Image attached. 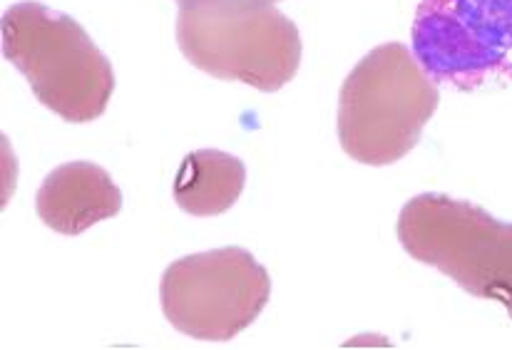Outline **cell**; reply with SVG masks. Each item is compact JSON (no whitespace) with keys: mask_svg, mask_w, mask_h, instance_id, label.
I'll use <instances>...</instances> for the list:
<instances>
[{"mask_svg":"<svg viewBox=\"0 0 512 350\" xmlns=\"http://www.w3.org/2000/svg\"><path fill=\"white\" fill-rule=\"evenodd\" d=\"M247 167L222 149H197L184 157L174 177V202L192 216H219L242 197Z\"/></svg>","mask_w":512,"mask_h":350,"instance_id":"cell-8","label":"cell"},{"mask_svg":"<svg viewBox=\"0 0 512 350\" xmlns=\"http://www.w3.org/2000/svg\"><path fill=\"white\" fill-rule=\"evenodd\" d=\"M411 40L435 85L475 92L512 82V0H421Z\"/></svg>","mask_w":512,"mask_h":350,"instance_id":"cell-5","label":"cell"},{"mask_svg":"<svg viewBox=\"0 0 512 350\" xmlns=\"http://www.w3.org/2000/svg\"><path fill=\"white\" fill-rule=\"evenodd\" d=\"M271 298L269 271L239 246L184 256L160 283L165 318L184 336L227 343L247 331Z\"/></svg>","mask_w":512,"mask_h":350,"instance_id":"cell-6","label":"cell"},{"mask_svg":"<svg viewBox=\"0 0 512 350\" xmlns=\"http://www.w3.org/2000/svg\"><path fill=\"white\" fill-rule=\"evenodd\" d=\"M40 221L63 236H78L122 209V192L107 169L92 162H68L45 177L35 197Z\"/></svg>","mask_w":512,"mask_h":350,"instance_id":"cell-7","label":"cell"},{"mask_svg":"<svg viewBox=\"0 0 512 350\" xmlns=\"http://www.w3.org/2000/svg\"><path fill=\"white\" fill-rule=\"evenodd\" d=\"M401 246L470 296L498 301L512 321V224L465 199L426 192L398 216Z\"/></svg>","mask_w":512,"mask_h":350,"instance_id":"cell-4","label":"cell"},{"mask_svg":"<svg viewBox=\"0 0 512 350\" xmlns=\"http://www.w3.org/2000/svg\"><path fill=\"white\" fill-rule=\"evenodd\" d=\"M3 55L40 105L73 125L105 115L115 92V70L83 25L70 15L23 0L3 15Z\"/></svg>","mask_w":512,"mask_h":350,"instance_id":"cell-1","label":"cell"},{"mask_svg":"<svg viewBox=\"0 0 512 350\" xmlns=\"http://www.w3.org/2000/svg\"><path fill=\"white\" fill-rule=\"evenodd\" d=\"M271 3H276V0H271Z\"/></svg>","mask_w":512,"mask_h":350,"instance_id":"cell-10","label":"cell"},{"mask_svg":"<svg viewBox=\"0 0 512 350\" xmlns=\"http://www.w3.org/2000/svg\"><path fill=\"white\" fill-rule=\"evenodd\" d=\"M174 35L189 65L259 92H279L301 65L299 28L271 0H184Z\"/></svg>","mask_w":512,"mask_h":350,"instance_id":"cell-2","label":"cell"},{"mask_svg":"<svg viewBox=\"0 0 512 350\" xmlns=\"http://www.w3.org/2000/svg\"><path fill=\"white\" fill-rule=\"evenodd\" d=\"M438 100V85L406 45H378L343 80L339 95L343 152L366 167L401 162L421 142Z\"/></svg>","mask_w":512,"mask_h":350,"instance_id":"cell-3","label":"cell"},{"mask_svg":"<svg viewBox=\"0 0 512 350\" xmlns=\"http://www.w3.org/2000/svg\"><path fill=\"white\" fill-rule=\"evenodd\" d=\"M179 3H184V0H179Z\"/></svg>","mask_w":512,"mask_h":350,"instance_id":"cell-9","label":"cell"}]
</instances>
